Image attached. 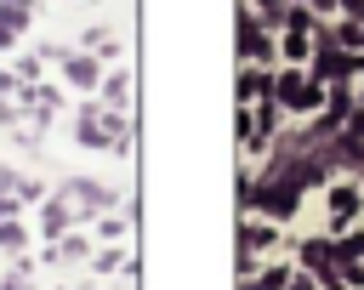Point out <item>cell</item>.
<instances>
[{"label":"cell","mask_w":364,"mask_h":290,"mask_svg":"<svg viewBox=\"0 0 364 290\" xmlns=\"http://www.w3.org/2000/svg\"><path fill=\"white\" fill-rule=\"evenodd\" d=\"M273 97H279L284 108H296V114H307V108H318V97H324V85H313V80H301V74H284V80L273 85Z\"/></svg>","instance_id":"6da1fadb"},{"label":"cell","mask_w":364,"mask_h":290,"mask_svg":"<svg viewBox=\"0 0 364 290\" xmlns=\"http://www.w3.org/2000/svg\"><path fill=\"white\" fill-rule=\"evenodd\" d=\"M330 216L336 222H353L358 216V188H330Z\"/></svg>","instance_id":"7a4b0ae2"},{"label":"cell","mask_w":364,"mask_h":290,"mask_svg":"<svg viewBox=\"0 0 364 290\" xmlns=\"http://www.w3.org/2000/svg\"><path fill=\"white\" fill-rule=\"evenodd\" d=\"M63 74L80 80V85H91V80H97V63H91V57H63Z\"/></svg>","instance_id":"3957f363"},{"label":"cell","mask_w":364,"mask_h":290,"mask_svg":"<svg viewBox=\"0 0 364 290\" xmlns=\"http://www.w3.org/2000/svg\"><path fill=\"white\" fill-rule=\"evenodd\" d=\"M273 245V227L267 222H245V250H267Z\"/></svg>","instance_id":"277c9868"},{"label":"cell","mask_w":364,"mask_h":290,"mask_svg":"<svg viewBox=\"0 0 364 290\" xmlns=\"http://www.w3.org/2000/svg\"><path fill=\"white\" fill-rule=\"evenodd\" d=\"M239 91H245V102H250V97H267V91H273V80H267V74H245V80H239Z\"/></svg>","instance_id":"5b68a950"},{"label":"cell","mask_w":364,"mask_h":290,"mask_svg":"<svg viewBox=\"0 0 364 290\" xmlns=\"http://www.w3.org/2000/svg\"><path fill=\"white\" fill-rule=\"evenodd\" d=\"M74 193H80V199H85V205H108V193H102V188H97V182H74Z\"/></svg>","instance_id":"8992f818"},{"label":"cell","mask_w":364,"mask_h":290,"mask_svg":"<svg viewBox=\"0 0 364 290\" xmlns=\"http://www.w3.org/2000/svg\"><path fill=\"white\" fill-rule=\"evenodd\" d=\"M284 290H313V279H290V284H284Z\"/></svg>","instance_id":"52a82bcc"},{"label":"cell","mask_w":364,"mask_h":290,"mask_svg":"<svg viewBox=\"0 0 364 290\" xmlns=\"http://www.w3.org/2000/svg\"><path fill=\"white\" fill-rule=\"evenodd\" d=\"M6 290H28V284H23V279H6Z\"/></svg>","instance_id":"ba28073f"}]
</instances>
